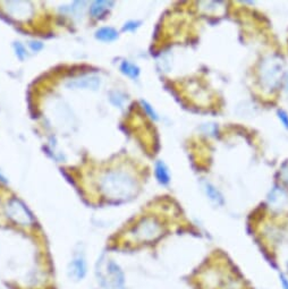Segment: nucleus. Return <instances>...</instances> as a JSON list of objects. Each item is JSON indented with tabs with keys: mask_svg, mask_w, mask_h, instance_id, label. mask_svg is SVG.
Returning a JSON list of instances; mask_svg holds the SVG:
<instances>
[{
	"mask_svg": "<svg viewBox=\"0 0 288 289\" xmlns=\"http://www.w3.org/2000/svg\"><path fill=\"white\" fill-rule=\"evenodd\" d=\"M135 180L123 170H112L106 173L100 179V189L110 200H125L135 192Z\"/></svg>",
	"mask_w": 288,
	"mask_h": 289,
	"instance_id": "1",
	"label": "nucleus"
},
{
	"mask_svg": "<svg viewBox=\"0 0 288 289\" xmlns=\"http://www.w3.org/2000/svg\"><path fill=\"white\" fill-rule=\"evenodd\" d=\"M94 275L98 286L101 289H126L125 272L114 260L105 263L101 257L98 259Z\"/></svg>",
	"mask_w": 288,
	"mask_h": 289,
	"instance_id": "2",
	"label": "nucleus"
},
{
	"mask_svg": "<svg viewBox=\"0 0 288 289\" xmlns=\"http://www.w3.org/2000/svg\"><path fill=\"white\" fill-rule=\"evenodd\" d=\"M163 225L153 217H147L140 220L129 231L132 238L139 243L155 241L163 235Z\"/></svg>",
	"mask_w": 288,
	"mask_h": 289,
	"instance_id": "3",
	"label": "nucleus"
},
{
	"mask_svg": "<svg viewBox=\"0 0 288 289\" xmlns=\"http://www.w3.org/2000/svg\"><path fill=\"white\" fill-rule=\"evenodd\" d=\"M6 215L14 224L21 227H31L35 224V218L32 211L27 208L24 202L17 197H13L7 202Z\"/></svg>",
	"mask_w": 288,
	"mask_h": 289,
	"instance_id": "4",
	"label": "nucleus"
},
{
	"mask_svg": "<svg viewBox=\"0 0 288 289\" xmlns=\"http://www.w3.org/2000/svg\"><path fill=\"white\" fill-rule=\"evenodd\" d=\"M89 273V264L86 256L83 251H77L74 253L70 259L68 267H67V276L73 283H82L85 280Z\"/></svg>",
	"mask_w": 288,
	"mask_h": 289,
	"instance_id": "5",
	"label": "nucleus"
},
{
	"mask_svg": "<svg viewBox=\"0 0 288 289\" xmlns=\"http://www.w3.org/2000/svg\"><path fill=\"white\" fill-rule=\"evenodd\" d=\"M3 9L10 17L16 19H27L33 13V8L29 1H5Z\"/></svg>",
	"mask_w": 288,
	"mask_h": 289,
	"instance_id": "6",
	"label": "nucleus"
},
{
	"mask_svg": "<svg viewBox=\"0 0 288 289\" xmlns=\"http://www.w3.org/2000/svg\"><path fill=\"white\" fill-rule=\"evenodd\" d=\"M101 80L97 75H83V76L75 77L66 83L68 89H86L96 91L100 88Z\"/></svg>",
	"mask_w": 288,
	"mask_h": 289,
	"instance_id": "7",
	"label": "nucleus"
},
{
	"mask_svg": "<svg viewBox=\"0 0 288 289\" xmlns=\"http://www.w3.org/2000/svg\"><path fill=\"white\" fill-rule=\"evenodd\" d=\"M96 38L104 42H112L118 38V33L113 27H101L96 32Z\"/></svg>",
	"mask_w": 288,
	"mask_h": 289,
	"instance_id": "8",
	"label": "nucleus"
},
{
	"mask_svg": "<svg viewBox=\"0 0 288 289\" xmlns=\"http://www.w3.org/2000/svg\"><path fill=\"white\" fill-rule=\"evenodd\" d=\"M114 2L112 1H102V0H98V1H94L92 5H91V15L93 17H101L106 11L108 10V6H112Z\"/></svg>",
	"mask_w": 288,
	"mask_h": 289,
	"instance_id": "9",
	"label": "nucleus"
},
{
	"mask_svg": "<svg viewBox=\"0 0 288 289\" xmlns=\"http://www.w3.org/2000/svg\"><path fill=\"white\" fill-rule=\"evenodd\" d=\"M156 176L158 178V180L160 181L161 184H168L169 183V173L168 169L166 167L164 162H157L156 165Z\"/></svg>",
	"mask_w": 288,
	"mask_h": 289,
	"instance_id": "10",
	"label": "nucleus"
},
{
	"mask_svg": "<svg viewBox=\"0 0 288 289\" xmlns=\"http://www.w3.org/2000/svg\"><path fill=\"white\" fill-rule=\"evenodd\" d=\"M120 70L131 78H137L140 75V68L129 61H123L120 65Z\"/></svg>",
	"mask_w": 288,
	"mask_h": 289,
	"instance_id": "11",
	"label": "nucleus"
},
{
	"mask_svg": "<svg viewBox=\"0 0 288 289\" xmlns=\"http://www.w3.org/2000/svg\"><path fill=\"white\" fill-rule=\"evenodd\" d=\"M14 49H15V54H16V56H17V58L19 59V60H22V61L24 60V59L27 56L25 47L23 46L21 42H15L14 43Z\"/></svg>",
	"mask_w": 288,
	"mask_h": 289,
	"instance_id": "12",
	"label": "nucleus"
},
{
	"mask_svg": "<svg viewBox=\"0 0 288 289\" xmlns=\"http://www.w3.org/2000/svg\"><path fill=\"white\" fill-rule=\"evenodd\" d=\"M110 102L117 107H120L124 104L125 97L120 92H112L110 93Z\"/></svg>",
	"mask_w": 288,
	"mask_h": 289,
	"instance_id": "13",
	"label": "nucleus"
},
{
	"mask_svg": "<svg viewBox=\"0 0 288 289\" xmlns=\"http://www.w3.org/2000/svg\"><path fill=\"white\" fill-rule=\"evenodd\" d=\"M207 193H208V195L210 196V199L214 200L215 202H218V203H220V202L223 201L222 195H220V194L217 192V189L212 187L211 185L207 186Z\"/></svg>",
	"mask_w": 288,
	"mask_h": 289,
	"instance_id": "14",
	"label": "nucleus"
},
{
	"mask_svg": "<svg viewBox=\"0 0 288 289\" xmlns=\"http://www.w3.org/2000/svg\"><path fill=\"white\" fill-rule=\"evenodd\" d=\"M142 105H143V108L145 109V112H147L149 114V116L153 118V119H158V116H157V114L155 110L152 109V107L150 106L148 102H145V101H142Z\"/></svg>",
	"mask_w": 288,
	"mask_h": 289,
	"instance_id": "15",
	"label": "nucleus"
},
{
	"mask_svg": "<svg viewBox=\"0 0 288 289\" xmlns=\"http://www.w3.org/2000/svg\"><path fill=\"white\" fill-rule=\"evenodd\" d=\"M140 24H141V22H135V21L127 22V23H126V24L124 25L123 30H124V31H134V30H136L137 27L140 26Z\"/></svg>",
	"mask_w": 288,
	"mask_h": 289,
	"instance_id": "16",
	"label": "nucleus"
},
{
	"mask_svg": "<svg viewBox=\"0 0 288 289\" xmlns=\"http://www.w3.org/2000/svg\"><path fill=\"white\" fill-rule=\"evenodd\" d=\"M29 46H30L31 49L35 51V53H37V51H40L43 48V45L40 41H31L29 43Z\"/></svg>",
	"mask_w": 288,
	"mask_h": 289,
	"instance_id": "17",
	"label": "nucleus"
},
{
	"mask_svg": "<svg viewBox=\"0 0 288 289\" xmlns=\"http://www.w3.org/2000/svg\"><path fill=\"white\" fill-rule=\"evenodd\" d=\"M279 280H280V283H282L283 289H288V278L287 277L282 273V275L279 276Z\"/></svg>",
	"mask_w": 288,
	"mask_h": 289,
	"instance_id": "18",
	"label": "nucleus"
},
{
	"mask_svg": "<svg viewBox=\"0 0 288 289\" xmlns=\"http://www.w3.org/2000/svg\"><path fill=\"white\" fill-rule=\"evenodd\" d=\"M279 118L282 119V121L285 125V127L288 128V116L284 112H279Z\"/></svg>",
	"mask_w": 288,
	"mask_h": 289,
	"instance_id": "19",
	"label": "nucleus"
},
{
	"mask_svg": "<svg viewBox=\"0 0 288 289\" xmlns=\"http://www.w3.org/2000/svg\"><path fill=\"white\" fill-rule=\"evenodd\" d=\"M0 181H1V183H7V179L5 178V176L1 175V173H0Z\"/></svg>",
	"mask_w": 288,
	"mask_h": 289,
	"instance_id": "20",
	"label": "nucleus"
}]
</instances>
